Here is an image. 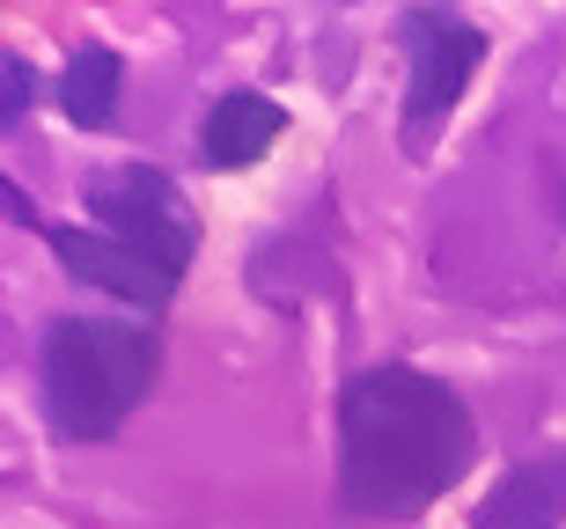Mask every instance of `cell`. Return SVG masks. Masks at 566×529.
Here are the masks:
<instances>
[{"instance_id":"10","label":"cell","mask_w":566,"mask_h":529,"mask_svg":"<svg viewBox=\"0 0 566 529\" xmlns=\"http://www.w3.org/2000/svg\"><path fill=\"white\" fill-rule=\"evenodd\" d=\"M0 199H8V221H15V229H38V235H44V213L30 207V199H22V184H15V177L0 184Z\"/></svg>"},{"instance_id":"7","label":"cell","mask_w":566,"mask_h":529,"mask_svg":"<svg viewBox=\"0 0 566 529\" xmlns=\"http://www.w3.org/2000/svg\"><path fill=\"white\" fill-rule=\"evenodd\" d=\"M280 133H287V110H280L265 88H229V96H213L207 118H199V162H207V170H251Z\"/></svg>"},{"instance_id":"5","label":"cell","mask_w":566,"mask_h":529,"mask_svg":"<svg viewBox=\"0 0 566 529\" xmlns=\"http://www.w3.org/2000/svg\"><path fill=\"white\" fill-rule=\"evenodd\" d=\"M44 251L66 265V279L104 287V295H118L126 309H147V317H163L169 301H177V287H185V279L163 273L155 257L126 251V243H111V235L88 229V221H44Z\"/></svg>"},{"instance_id":"4","label":"cell","mask_w":566,"mask_h":529,"mask_svg":"<svg viewBox=\"0 0 566 529\" xmlns=\"http://www.w3.org/2000/svg\"><path fill=\"white\" fill-rule=\"evenodd\" d=\"M398 44H405V148H420L434 126H449V110L463 104L471 74L485 66V30L463 22L457 8H405L398 15Z\"/></svg>"},{"instance_id":"1","label":"cell","mask_w":566,"mask_h":529,"mask_svg":"<svg viewBox=\"0 0 566 529\" xmlns=\"http://www.w3.org/2000/svg\"><path fill=\"white\" fill-rule=\"evenodd\" d=\"M479 456V420L449 382L382 360L338 390V508L354 522H412Z\"/></svg>"},{"instance_id":"11","label":"cell","mask_w":566,"mask_h":529,"mask_svg":"<svg viewBox=\"0 0 566 529\" xmlns=\"http://www.w3.org/2000/svg\"><path fill=\"white\" fill-rule=\"evenodd\" d=\"M552 207H559V229H566V162L552 170Z\"/></svg>"},{"instance_id":"3","label":"cell","mask_w":566,"mask_h":529,"mask_svg":"<svg viewBox=\"0 0 566 529\" xmlns=\"http://www.w3.org/2000/svg\"><path fill=\"white\" fill-rule=\"evenodd\" d=\"M82 213L88 229H104L111 243H126V251L155 257L163 273L185 279L191 257H199V213L163 170H147V162H118V170H96L82 184Z\"/></svg>"},{"instance_id":"9","label":"cell","mask_w":566,"mask_h":529,"mask_svg":"<svg viewBox=\"0 0 566 529\" xmlns=\"http://www.w3.org/2000/svg\"><path fill=\"white\" fill-rule=\"evenodd\" d=\"M30 96H38V74H30V60L8 44V52H0V133H15L22 118H30Z\"/></svg>"},{"instance_id":"2","label":"cell","mask_w":566,"mask_h":529,"mask_svg":"<svg viewBox=\"0 0 566 529\" xmlns=\"http://www.w3.org/2000/svg\"><path fill=\"white\" fill-rule=\"evenodd\" d=\"M163 382V339L133 317H52L38 339V404L60 442H111Z\"/></svg>"},{"instance_id":"8","label":"cell","mask_w":566,"mask_h":529,"mask_svg":"<svg viewBox=\"0 0 566 529\" xmlns=\"http://www.w3.org/2000/svg\"><path fill=\"white\" fill-rule=\"evenodd\" d=\"M60 110H66V126H82V133H111L118 126V104H126V60L111 52V44H82L74 60L60 66Z\"/></svg>"},{"instance_id":"6","label":"cell","mask_w":566,"mask_h":529,"mask_svg":"<svg viewBox=\"0 0 566 529\" xmlns=\"http://www.w3.org/2000/svg\"><path fill=\"white\" fill-rule=\"evenodd\" d=\"M566 522V448H537L493 478L471 529H559Z\"/></svg>"}]
</instances>
